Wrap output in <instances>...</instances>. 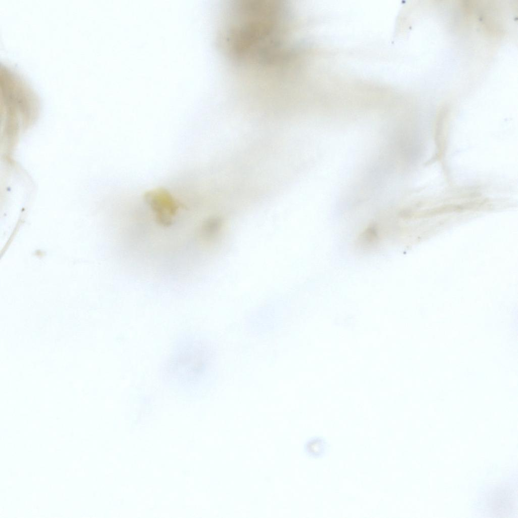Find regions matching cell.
<instances>
[{
    "label": "cell",
    "instance_id": "cell-1",
    "mask_svg": "<svg viewBox=\"0 0 518 518\" xmlns=\"http://www.w3.org/2000/svg\"><path fill=\"white\" fill-rule=\"evenodd\" d=\"M224 17L221 41L228 57L240 65L270 68L289 54L286 5L279 1L242 0L230 5Z\"/></svg>",
    "mask_w": 518,
    "mask_h": 518
},
{
    "label": "cell",
    "instance_id": "cell-2",
    "mask_svg": "<svg viewBox=\"0 0 518 518\" xmlns=\"http://www.w3.org/2000/svg\"><path fill=\"white\" fill-rule=\"evenodd\" d=\"M211 353L203 340L191 335L180 338L168 360V374L181 386H196L209 371Z\"/></svg>",
    "mask_w": 518,
    "mask_h": 518
},
{
    "label": "cell",
    "instance_id": "cell-3",
    "mask_svg": "<svg viewBox=\"0 0 518 518\" xmlns=\"http://www.w3.org/2000/svg\"><path fill=\"white\" fill-rule=\"evenodd\" d=\"M144 198L158 224L166 227L172 224L180 205L168 190L161 187L150 190L144 194Z\"/></svg>",
    "mask_w": 518,
    "mask_h": 518
},
{
    "label": "cell",
    "instance_id": "cell-4",
    "mask_svg": "<svg viewBox=\"0 0 518 518\" xmlns=\"http://www.w3.org/2000/svg\"><path fill=\"white\" fill-rule=\"evenodd\" d=\"M307 449L311 455L314 456H319L324 453L326 449V443L322 439L316 438L309 442Z\"/></svg>",
    "mask_w": 518,
    "mask_h": 518
}]
</instances>
